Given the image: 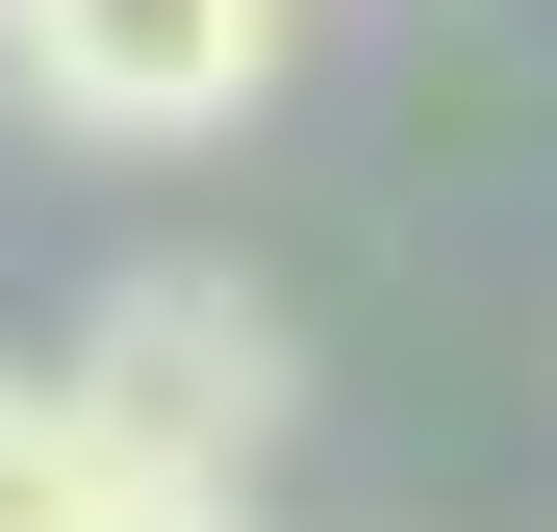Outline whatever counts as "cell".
Listing matches in <instances>:
<instances>
[{"mask_svg":"<svg viewBox=\"0 0 557 532\" xmlns=\"http://www.w3.org/2000/svg\"><path fill=\"white\" fill-rule=\"evenodd\" d=\"M76 431H102L127 482H253L278 457V381H305V355H278V305L228 280V253H127L102 305H76Z\"/></svg>","mask_w":557,"mask_h":532,"instance_id":"obj_1","label":"cell"},{"mask_svg":"<svg viewBox=\"0 0 557 532\" xmlns=\"http://www.w3.org/2000/svg\"><path fill=\"white\" fill-rule=\"evenodd\" d=\"M0 51H26L51 127H102V152H203V127L278 102L305 0H0Z\"/></svg>","mask_w":557,"mask_h":532,"instance_id":"obj_2","label":"cell"},{"mask_svg":"<svg viewBox=\"0 0 557 532\" xmlns=\"http://www.w3.org/2000/svg\"><path fill=\"white\" fill-rule=\"evenodd\" d=\"M102 507H127V457L76 431V381L26 355V381H0V532H102Z\"/></svg>","mask_w":557,"mask_h":532,"instance_id":"obj_3","label":"cell"},{"mask_svg":"<svg viewBox=\"0 0 557 532\" xmlns=\"http://www.w3.org/2000/svg\"><path fill=\"white\" fill-rule=\"evenodd\" d=\"M102 532H253V482H127Z\"/></svg>","mask_w":557,"mask_h":532,"instance_id":"obj_4","label":"cell"}]
</instances>
